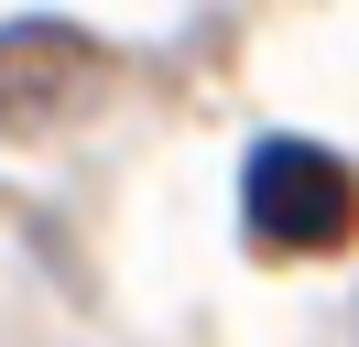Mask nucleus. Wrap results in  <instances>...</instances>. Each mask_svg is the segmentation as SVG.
<instances>
[{"label":"nucleus","mask_w":359,"mask_h":347,"mask_svg":"<svg viewBox=\"0 0 359 347\" xmlns=\"http://www.w3.org/2000/svg\"><path fill=\"white\" fill-rule=\"evenodd\" d=\"M240 217H250L262 250H337L348 217H359V185L327 141H262L240 174Z\"/></svg>","instance_id":"obj_1"}]
</instances>
